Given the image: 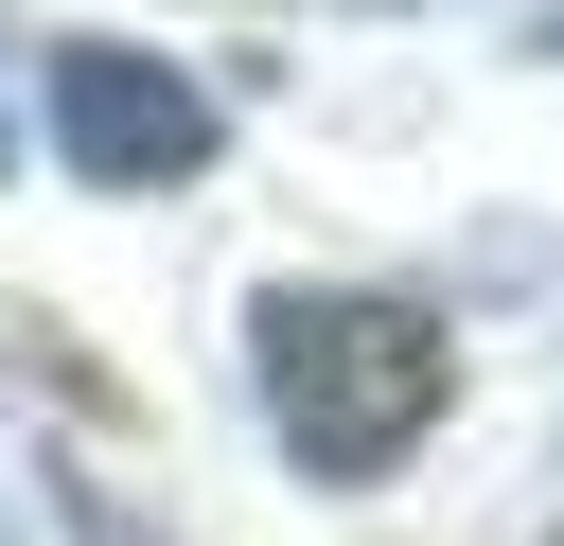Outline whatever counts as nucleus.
Returning <instances> with one entry per match:
<instances>
[{
  "mask_svg": "<svg viewBox=\"0 0 564 546\" xmlns=\"http://www.w3.org/2000/svg\"><path fill=\"white\" fill-rule=\"evenodd\" d=\"M0 546H18V511H0Z\"/></svg>",
  "mask_w": 564,
  "mask_h": 546,
  "instance_id": "7ed1b4c3",
  "label": "nucleus"
},
{
  "mask_svg": "<svg viewBox=\"0 0 564 546\" xmlns=\"http://www.w3.org/2000/svg\"><path fill=\"white\" fill-rule=\"evenodd\" d=\"M53 141H70V176H106V194H176V176L212 159V88H194L176 53L88 35V53H53Z\"/></svg>",
  "mask_w": 564,
  "mask_h": 546,
  "instance_id": "f03ea898",
  "label": "nucleus"
},
{
  "mask_svg": "<svg viewBox=\"0 0 564 546\" xmlns=\"http://www.w3.org/2000/svg\"><path fill=\"white\" fill-rule=\"evenodd\" d=\"M264 423L300 476H388L423 423H441V317L423 299H370V282H300L264 299Z\"/></svg>",
  "mask_w": 564,
  "mask_h": 546,
  "instance_id": "f257e3e1",
  "label": "nucleus"
}]
</instances>
